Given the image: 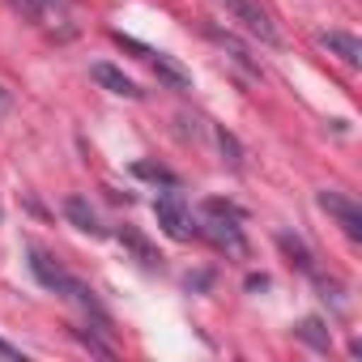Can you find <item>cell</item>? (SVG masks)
Returning a JSON list of instances; mask_svg holds the SVG:
<instances>
[{
    "mask_svg": "<svg viewBox=\"0 0 362 362\" xmlns=\"http://www.w3.org/2000/svg\"><path fill=\"white\" fill-rule=\"evenodd\" d=\"M47 5H52V0H47ZM60 5H64V0H60Z\"/></svg>",
    "mask_w": 362,
    "mask_h": 362,
    "instance_id": "17",
    "label": "cell"
},
{
    "mask_svg": "<svg viewBox=\"0 0 362 362\" xmlns=\"http://www.w3.org/2000/svg\"><path fill=\"white\" fill-rule=\"evenodd\" d=\"M119 243H124V247H128V252L141 260V269H162V256H158V247H153L145 235H136L132 226H124V230H119Z\"/></svg>",
    "mask_w": 362,
    "mask_h": 362,
    "instance_id": "8",
    "label": "cell"
},
{
    "mask_svg": "<svg viewBox=\"0 0 362 362\" xmlns=\"http://www.w3.org/2000/svg\"><path fill=\"white\" fill-rule=\"evenodd\" d=\"M9 5H13L18 13H26V18H39V13L47 9V0H9Z\"/></svg>",
    "mask_w": 362,
    "mask_h": 362,
    "instance_id": "14",
    "label": "cell"
},
{
    "mask_svg": "<svg viewBox=\"0 0 362 362\" xmlns=\"http://www.w3.org/2000/svg\"><path fill=\"white\" fill-rule=\"evenodd\" d=\"M0 354H5V358H22V354H18V349L9 345V341H0Z\"/></svg>",
    "mask_w": 362,
    "mask_h": 362,
    "instance_id": "15",
    "label": "cell"
},
{
    "mask_svg": "<svg viewBox=\"0 0 362 362\" xmlns=\"http://www.w3.org/2000/svg\"><path fill=\"white\" fill-rule=\"evenodd\" d=\"M239 209L235 205H226V201H205V209H201V235L214 243V247H222V252H235V256H243L247 252V243H243V226H239Z\"/></svg>",
    "mask_w": 362,
    "mask_h": 362,
    "instance_id": "1",
    "label": "cell"
},
{
    "mask_svg": "<svg viewBox=\"0 0 362 362\" xmlns=\"http://www.w3.org/2000/svg\"><path fill=\"white\" fill-rule=\"evenodd\" d=\"M64 218H69L77 230H86V235H103V222H98V214L90 209L86 197H69V201H64Z\"/></svg>",
    "mask_w": 362,
    "mask_h": 362,
    "instance_id": "7",
    "label": "cell"
},
{
    "mask_svg": "<svg viewBox=\"0 0 362 362\" xmlns=\"http://www.w3.org/2000/svg\"><path fill=\"white\" fill-rule=\"evenodd\" d=\"M294 332H298L303 341H311L315 349H328V332H324V324H320V320H303Z\"/></svg>",
    "mask_w": 362,
    "mask_h": 362,
    "instance_id": "11",
    "label": "cell"
},
{
    "mask_svg": "<svg viewBox=\"0 0 362 362\" xmlns=\"http://www.w3.org/2000/svg\"><path fill=\"white\" fill-rule=\"evenodd\" d=\"M320 209H324L349 239H362V209H358L349 197H341V192H320Z\"/></svg>",
    "mask_w": 362,
    "mask_h": 362,
    "instance_id": "4",
    "label": "cell"
},
{
    "mask_svg": "<svg viewBox=\"0 0 362 362\" xmlns=\"http://www.w3.org/2000/svg\"><path fill=\"white\" fill-rule=\"evenodd\" d=\"M90 77H94L98 86H107L111 94H119V98H141L136 81H132V77H124L115 64H94V69H90Z\"/></svg>",
    "mask_w": 362,
    "mask_h": 362,
    "instance_id": "6",
    "label": "cell"
},
{
    "mask_svg": "<svg viewBox=\"0 0 362 362\" xmlns=\"http://www.w3.org/2000/svg\"><path fill=\"white\" fill-rule=\"evenodd\" d=\"M277 243H281V252H286V256H290L298 269H311V256H307V247H303L294 235H277Z\"/></svg>",
    "mask_w": 362,
    "mask_h": 362,
    "instance_id": "10",
    "label": "cell"
},
{
    "mask_svg": "<svg viewBox=\"0 0 362 362\" xmlns=\"http://www.w3.org/2000/svg\"><path fill=\"white\" fill-rule=\"evenodd\" d=\"M218 145H222V153H226L230 170H239V166H243V149H239V141H235L230 132H218Z\"/></svg>",
    "mask_w": 362,
    "mask_h": 362,
    "instance_id": "12",
    "label": "cell"
},
{
    "mask_svg": "<svg viewBox=\"0 0 362 362\" xmlns=\"http://www.w3.org/2000/svg\"><path fill=\"white\" fill-rule=\"evenodd\" d=\"M145 60H149V64H153V73H158L162 81H170L175 90H188V86H192V73H188V69H179L170 56H162V52H149Z\"/></svg>",
    "mask_w": 362,
    "mask_h": 362,
    "instance_id": "9",
    "label": "cell"
},
{
    "mask_svg": "<svg viewBox=\"0 0 362 362\" xmlns=\"http://www.w3.org/2000/svg\"><path fill=\"white\" fill-rule=\"evenodd\" d=\"M5 111H9V90L0 86V115H5Z\"/></svg>",
    "mask_w": 362,
    "mask_h": 362,
    "instance_id": "16",
    "label": "cell"
},
{
    "mask_svg": "<svg viewBox=\"0 0 362 362\" xmlns=\"http://www.w3.org/2000/svg\"><path fill=\"white\" fill-rule=\"evenodd\" d=\"M132 170H136V175H145V179H158V184H170V188H175V175H170L166 166H153V162H136Z\"/></svg>",
    "mask_w": 362,
    "mask_h": 362,
    "instance_id": "13",
    "label": "cell"
},
{
    "mask_svg": "<svg viewBox=\"0 0 362 362\" xmlns=\"http://www.w3.org/2000/svg\"><path fill=\"white\" fill-rule=\"evenodd\" d=\"M222 5H226V13L247 30V35H256L260 43H281V35H277V26H273V18L264 13V5H260V0H222Z\"/></svg>",
    "mask_w": 362,
    "mask_h": 362,
    "instance_id": "2",
    "label": "cell"
},
{
    "mask_svg": "<svg viewBox=\"0 0 362 362\" xmlns=\"http://www.w3.org/2000/svg\"><path fill=\"white\" fill-rule=\"evenodd\" d=\"M320 47H328L332 56H341L349 69L362 64V43H358L354 35H345V30H324V35H320Z\"/></svg>",
    "mask_w": 362,
    "mask_h": 362,
    "instance_id": "5",
    "label": "cell"
},
{
    "mask_svg": "<svg viewBox=\"0 0 362 362\" xmlns=\"http://www.w3.org/2000/svg\"><path fill=\"white\" fill-rule=\"evenodd\" d=\"M153 218H158V226H162L170 239H179V243L197 235V226H192V218H188L184 201H179L175 192H166V197H158V201H153Z\"/></svg>",
    "mask_w": 362,
    "mask_h": 362,
    "instance_id": "3",
    "label": "cell"
}]
</instances>
